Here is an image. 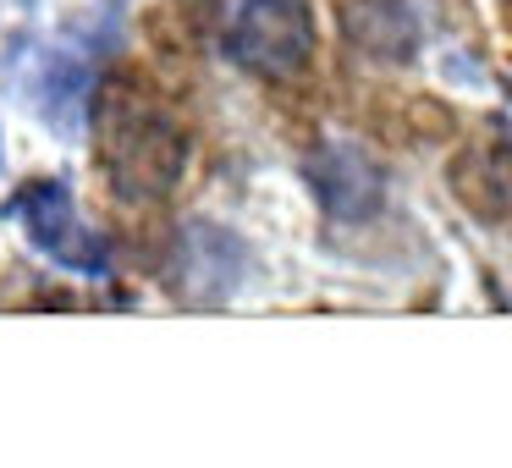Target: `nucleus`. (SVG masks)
Returning a JSON list of instances; mask_svg holds the SVG:
<instances>
[{
    "instance_id": "nucleus-1",
    "label": "nucleus",
    "mask_w": 512,
    "mask_h": 468,
    "mask_svg": "<svg viewBox=\"0 0 512 468\" xmlns=\"http://www.w3.org/2000/svg\"><path fill=\"white\" fill-rule=\"evenodd\" d=\"M100 166L111 177L116 199L160 204L177 193L188 171V133L160 105L138 94H105L100 105Z\"/></svg>"
},
{
    "instance_id": "nucleus-2",
    "label": "nucleus",
    "mask_w": 512,
    "mask_h": 468,
    "mask_svg": "<svg viewBox=\"0 0 512 468\" xmlns=\"http://www.w3.org/2000/svg\"><path fill=\"white\" fill-rule=\"evenodd\" d=\"M221 50L248 78H298L314 56L309 6L303 0H221Z\"/></svg>"
},
{
    "instance_id": "nucleus-3",
    "label": "nucleus",
    "mask_w": 512,
    "mask_h": 468,
    "mask_svg": "<svg viewBox=\"0 0 512 468\" xmlns=\"http://www.w3.org/2000/svg\"><path fill=\"white\" fill-rule=\"evenodd\" d=\"M6 210L23 226L28 243H34L39 254H50L56 265L78 270V276H105V270H111V248H105L100 232L83 226L78 199H72V188L61 177H39V182H28V188H17V199L6 204Z\"/></svg>"
},
{
    "instance_id": "nucleus-4",
    "label": "nucleus",
    "mask_w": 512,
    "mask_h": 468,
    "mask_svg": "<svg viewBox=\"0 0 512 468\" xmlns=\"http://www.w3.org/2000/svg\"><path fill=\"white\" fill-rule=\"evenodd\" d=\"M248 276V243L221 221H182L171 237V265L166 287L177 292L188 309H215L226 303Z\"/></svg>"
},
{
    "instance_id": "nucleus-5",
    "label": "nucleus",
    "mask_w": 512,
    "mask_h": 468,
    "mask_svg": "<svg viewBox=\"0 0 512 468\" xmlns=\"http://www.w3.org/2000/svg\"><path fill=\"white\" fill-rule=\"evenodd\" d=\"M303 182L336 226H364L386 204V171L347 138H325L303 155Z\"/></svg>"
},
{
    "instance_id": "nucleus-6",
    "label": "nucleus",
    "mask_w": 512,
    "mask_h": 468,
    "mask_svg": "<svg viewBox=\"0 0 512 468\" xmlns=\"http://www.w3.org/2000/svg\"><path fill=\"white\" fill-rule=\"evenodd\" d=\"M94 83H100V72H94L89 50H78L72 39L67 45H50L39 56V72H34V111L61 138H78L89 127V111H94Z\"/></svg>"
},
{
    "instance_id": "nucleus-7",
    "label": "nucleus",
    "mask_w": 512,
    "mask_h": 468,
    "mask_svg": "<svg viewBox=\"0 0 512 468\" xmlns=\"http://www.w3.org/2000/svg\"><path fill=\"white\" fill-rule=\"evenodd\" d=\"M342 28L375 61H408L424 39L413 0H342Z\"/></svg>"
},
{
    "instance_id": "nucleus-8",
    "label": "nucleus",
    "mask_w": 512,
    "mask_h": 468,
    "mask_svg": "<svg viewBox=\"0 0 512 468\" xmlns=\"http://www.w3.org/2000/svg\"><path fill=\"white\" fill-rule=\"evenodd\" d=\"M457 182H463V193L479 210L512 221V138H501V144H490V149H474V155L457 166Z\"/></svg>"
}]
</instances>
